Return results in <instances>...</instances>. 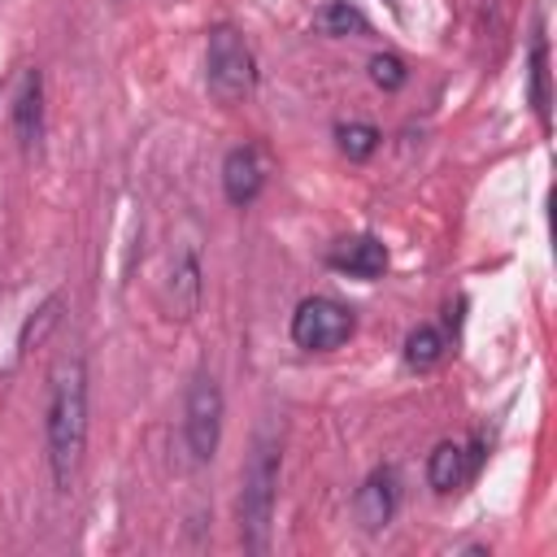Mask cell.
Returning a JSON list of instances; mask_svg holds the SVG:
<instances>
[{
  "label": "cell",
  "mask_w": 557,
  "mask_h": 557,
  "mask_svg": "<svg viewBox=\"0 0 557 557\" xmlns=\"http://www.w3.org/2000/svg\"><path fill=\"white\" fill-rule=\"evenodd\" d=\"M44 448L52 487L70 492L87 453V366L83 357H61L48 374V405H44Z\"/></svg>",
  "instance_id": "6da1fadb"
},
{
  "label": "cell",
  "mask_w": 557,
  "mask_h": 557,
  "mask_svg": "<svg viewBox=\"0 0 557 557\" xmlns=\"http://www.w3.org/2000/svg\"><path fill=\"white\" fill-rule=\"evenodd\" d=\"M278 435L261 431L252 440V453L244 461V479H239V544L244 553H270V535H274V500H278Z\"/></svg>",
  "instance_id": "7a4b0ae2"
},
{
  "label": "cell",
  "mask_w": 557,
  "mask_h": 557,
  "mask_svg": "<svg viewBox=\"0 0 557 557\" xmlns=\"http://www.w3.org/2000/svg\"><path fill=\"white\" fill-rule=\"evenodd\" d=\"M205 83H209V96L226 109L244 104L257 87V57L248 48V39L235 30V26H213L209 30V44H205Z\"/></svg>",
  "instance_id": "3957f363"
},
{
  "label": "cell",
  "mask_w": 557,
  "mask_h": 557,
  "mask_svg": "<svg viewBox=\"0 0 557 557\" xmlns=\"http://www.w3.org/2000/svg\"><path fill=\"white\" fill-rule=\"evenodd\" d=\"M222 418H226V405H222V387L213 374H196L187 383V396H183V444H187V457L196 466H209L218 457V444H222Z\"/></svg>",
  "instance_id": "277c9868"
},
{
  "label": "cell",
  "mask_w": 557,
  "mask_h": 557,
  "mask_svg": "<svg viewBox=\"0 0 557 557\" xmlns=\"http://www.w3.org/2000/svg\"><path fill=\"white\" fill-rule=\"evenodd\" d=\"M352 326H357L352 309L331 296H305L292 313V339L305 352H331V348L348 344Z\"/></svg>",
  "instance_id": "5b68a950"
},
{
  "label": "cell",
  "mask_w": 557,
  "mask_h": 557,
  "mask_svg": "<svg viewBox=\"0 0 557 557\" xmlns=\"http://www.w3.org/2000/svg\"><path fill=\"white\" fill-rule=\"evenodd\" d=\"M396 505H400V483H396V470L392 466H379L366 474V483L357 487V522L366 531H383L392 518H396Z\"/></svg>",
  "instance_id": "8992f818"
},
{
  "label": "cell",
  "mask_w": 557,
  "mask_h": 557,
  "mask_svg": "<svg viewBox=\"0 0 557 557\" xmlns=\"http://www.w3.org/2000/svg\"><path fill=\"white\" fill-rule=\"evenodd\" d=\"M479 461H483V444H470V448H466V444L444 440V444H435L431 457H426V483H431L435 492H457L466 479H474Z\"/></svg>",
  "instance_id": "52a82bcc"
},
{
  "label": "cell",
  "mask_w": 557,
  "mask_h": 557,
  "mask_svg": "<svg viewBox=\"0 0 557 557\" xmlns=\"http://www.w3.org/2000/svg\"><path fill=\"white\" fill-rule=\"evenodd\" d=\"M261 187H265L261 152H257L252 144L231 148V152H226V161H222V191H226V200L244 209V205H252V200L261 196Z\"/></svg>",
  "instance_id": "ba28073f"
},
{
  "label": "cell",
  "mask_w": 557,
  "mask_h": 557,
  "mask_svg": "<svg viewBox=\"0 0 557 557\" xmlns=\"http://www.w3.org/2000/svg\"><path fill=\"white\" fill-rule=\"evenodd\" d=\"M13 135L22 148H35L44 135V74L26 70L13 91Z\"/></svg>",
  "instance_id": "9c48e42d"
},
{
  "label": "cell",
  "mask_w": 557,
  "mask_h": 557,
  "mask_svg": "<svg viewBox=\"0 0 557 557\" xmlns=\"http://www.w3.org/2000/svg\"><path fill=\"white\" fill-rule=\"evenodd\" d=\"M331 265L339 274H352V278H379L387 270V248L374 235H352V239H339L331 248Z\"/></svg>",
  "instance_id": "30bf717a"
},
{
  "label": "cell",
  "mask_w": 557,
  "mask_h": 557,
  "mask_svg": "<svg viewBox=\"0 0 557 557\" xmlns=\"http://www.w3.org/2000/svg\"><path fill=\"white\" fill-rule=\"evenodd\" d=\"M200 292H205L200 257H196V248H183L174 257V265H170V313L174 318H191L200 309Z\"/></svg>",
  "instance_id": "8fae6325"
},
{
  "label": "cell",
  "mask_w": 557,
  "mask_h": 557,
  "mask_svg": "<svg viewBox=\"0 0 557 557\" xmlns=\"http://www.w3.org/2000/svg\"><path fill=\"white\" fill-rule=\"evenodd\" d=\"M527 96H531V109H535L540 126H548L553 87H548V44H544V39L531 44V61H527Z\"/></svg>",
  "instance_id": "7c38bea8"
},
{
  "label": "cell",
  "mask_w": 557,
  "mask_h": 557,
  "mask_svg": "<svg viewBox=\"0 0 557 557\" xmlns=\"http://www.w3.org/2000/svg\"><path fill=\"white\" fill-rule=\"evenodd\" d=\"M444 352H448V344H444V335H440L431 322H422V326H413V331L405 335V361H409L413 370H435V366L444 361Z\"/></svg>",
  "instance_id": "4fadbf2b"
},
{
  "label": "cell",
  "mask_w": 557,
  "mask_h": 557,
  "mask_svg": "<svg viewBox=\"0 0 557 557\" xmlns=\"http://www.w3.org/2000/svg\"><path fill=\"white\" fill-rule=\"evenodd\" d=\"M379 126H370V122H339L335 126V144H339V152L348 157V161H370L374 152H379Z\"/></svg>",
  "instance_id": "5bb4252c"
},
{
  "label": "cell",
  "mask_w": 557,
  "mask_h": 557,
  "mask_svg": "<svg viewBox=\"0 0 557 557\" xmlns=\"http://www.w3.org/2000/svg\"><path fill=\"white\" fill-rule=\"evenodd\" d=\"M313 26L322 35H361L366 30V17L361 9H352L348 0H326L318 13H313Z\"/></svg>",
  "instance_id": "9a60e30c"
},
{
  "label": "cell",
  "mask_w": 557,
  "mask_h": 557,
  "mask_svg": "<svg viewBox=\"0 0 557 557\" xmlns=\"http://www.w3.org/2000/svg\"><path fill=\"white\" fill-rule=\"evenodd\" d=\"M370 78L383 91H400L409 83V70H405V61L396 52H379V57H370Z\"/></svg>",
  "instance_id": "2e32d148"
}]
</instances>
